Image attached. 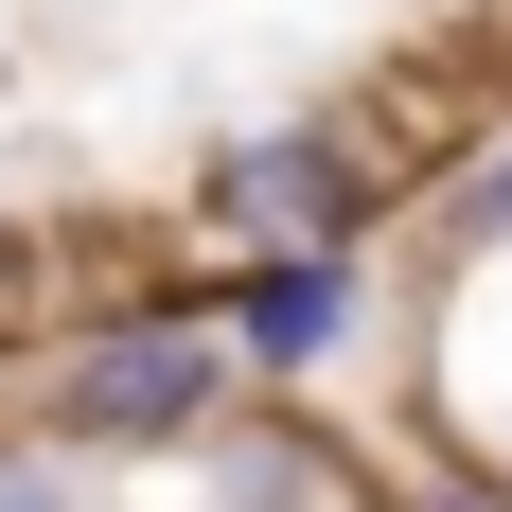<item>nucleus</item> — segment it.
<instances>
[{
  "mask_svg": "<svg viewBox=\"0 0 512 512\" xmlns=\"http://www.w3.org/2000/svg\"><path fill=\"white\" fill-rule=\"evenodd\" d=\"M71 354L36 389V442L53 460H142V442H212L230 424V354H212L195 301H142V318H53Z\"/></svg>",
  "mask_w": 512,
  "mask_h": 512,
  "instance_id": "f257e3e1",
  "label": "nucleus"
},
{
  "mask_svg": "<svg viewBox=\"0 0 512 512\" xmlns=\"http://www.w3.org/2000/svg\"><path fill=\"white\" fill-rule=\"evenodd\" d=\"M195 212H212L248 265H354V248H371L407 195H389V177L336 142V106H318V124H248V142L195 177Z\"/></svg>",
  "mask_w": 512,
  "mask_h": 512,
  "instance_id": "f03ea898",
  "label": "nucleus"
},
{
  "mask_svg": "<svg viewBox=\"0 0 512 512\" xmlns=\"http://www.w3.org/2000/svg\"><path fill=\"white\" fill-rule=\"evenodd\" d=\"M195 318L230 371H318L336 318H354V265H230V301H195Z\"/></svg>",
  "mask_w": 512,
  "mask_h": 512,
  "instance_id": "7ed1b4c3",
  "label": "nucleus"
},
{
  "mask_svg": "<svg viewBox=\"0 0 512 512\" xmlns=\"http://www.w3.org/2000/svg\"><path fill=\"white\" fill-rule=\"evenodd\" d=\"M212 477H230V512H318V477H354V460L301 424H212Z\"/></svg>",
  "mask_w": 512,
  "mask_h": 512,
  "instance_id": "20e7f679",
  "label": "nucleus"
},
{
  "mask_svg": "<svg viewBox=\"0 0 512 512\" xmlns=\"http://www.w3.org/2000/svg\"><path fill=\"white\" fill-rule=\"evenodd\" d=\"M442 248H512V142L460 159V195H442Z\"/></svg>",
  "mask_w": 512,
  "mask_h": 512,
  "instance_id": "39448f33",
  "label": "nucleus"
},
{
  "mask_svg": "<svg viewBox=\"0 0 512 512\" xmlns=\"http://www.w3.org/2000/svg\"><path fill=\"white\" fill-rule=\"evenodd\" d=\"M0 512H106V477H71L53 442H0Z\"/></svg>",
  "mask_w": 512,
  "mask_h": 512,
  "instance_id": "423d86ee",
  "label": "nucleus"
},
{
  "mask_svg": "<svg viewBox=\"0 0 512 512\" xmlns=\"http://www.w3.org/2000/svg\"><path fill=\"white\" fill-rule=\"evenodd\" d=\"M18 336H53V248L36 230H0V354H18Z\"/></svg>",
  "mask_w": 512,
  "mask_h": 512,
  "instance_id": "0eeeda50",
  "label": "nucleus"
},
{
  "mask_svg": "<svg viewBox=\"0 0 512 512\" xmlns=\"http://www.w3.org/2000/svg\"><path fill=\"white\" fill-rule=\"evenodd\" d=\"M407 512H512V495H495L477 460H424V477H407Z\"/></svg>",
  "mask_w": 512,
  "mask_h": 512,
  "instance_id": "6e6552de",
  "label": "nucleus"
}]
</instances>
